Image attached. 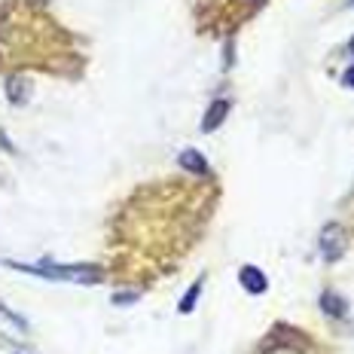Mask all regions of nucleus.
Returning a JSON list of instances; mask_svg holds the SVG:
<instances>
[{
    "mask_svg": "<svg viewBox=\"0 0 354 354\" xmlns=\"http://www.w3.org/2000/svg\"><path fill=\"white\" fill-rule=\"evenodd\" d=\"M10 269L16 272H28V275H37V278H49V281H98V266H58V263H37V266H28V263H6Z\"/></svg>",
    "mask_w": 354,
    "mask_h": 354,
    "instance_id": "1",
    "label": "nucleus"
},
{
    "mask_svg": "<svg viewBox=\"0 0 354 354\" xmlns=\"http://www.w3.org/2000/svg\"><path fill=\"white\" fill-rule=\"evenodd\" d=\"M318 248H321L324 263H336V260H342L345 250H348V239H345V230H342L339 223H327V226L321 230Z\"/></svg>",
    "mask_w": 354,
    "mask_h": 354,
    "instance_id": "2",
    "label": "nucleus"
},
{
    "mask_svg": "<svg viewBox=\"0 0 354 354\" xmlns=\"http://www.w3.org/2000/svg\"><path fill=\"white\" fill-rule=\"evenodd\" d=\"M202 287H205V278H196L193 284H189V290L183 293V299H180V306H177V312L180 315H189L193 308L198 306V297H202Z\"/></svg>",
    "mask_w": 354,
    "mask_h": 354,
    "instance_id": "8",
    "label": "nucleus"
},
{
    "mask_svg": "<svg viewBox=\"0 0 354 354\" xmlns=\"http://www.w3.org/2000/svg\"><path fill=\"white\" fill-rule=\"evenodd\" d=\"M239 281H241V287H245L250 297H263L266 287H269V281H266V275H263L260 269H257V266H241Z\"/></svg>",
    "mask_w": 354,
    "mask_h": 354,
    "instance_id": "4",
    "label": "nucleus"
},
{
    "mask_svg": "<svg viewBox=\"0 0 354 354\" xmlns=\"http://www.w3.org/2000/svg\"><path fill=\"white\" fill-rule=\"evenodd\" d=\"M321 312L330 315V318H345V312H348V302L339 297V293H333V290H324L321 293Z\"/></svg>",
    "mask_w": 354,
    "mask_h": 354,
    "instance_id": "5",
    "label": "nucleus"
},
{
    "mask_svg": "<svg viewBox=\"0 0 354 354\" xmlns=\"http://www.w3.org/2000/svg\"><path fill=\"white\" fill-rule=\"evenodd\" d=\"M345 83H348V86L354 88V64H351V68H348V71H345Z\"/></svg>",
    "mask_w": 354,
    "mask_h": 354,
    "instance_id": "12",
    "label": "nucleus"
},
{
    "mask_svg": "<svg viewBox=\"0 0 354 354\" xmlns=\"http://www.w3.org/2000/svg\"><path fill=\"white\" fill-rule=\"evenodd\" d=\"M177 162H180V168L183 171H189V174H205L208 171V162H205V156L198 150H183Z\"/></svg>",
    "mask_w": 354,
    "mask_h": 354,
    "instance_id": "6",
    "label": "nucleus"
},
{
    "mask_svg": "<svg viewBox=\"0 0 354 354\" xmlns=\"http://www.w3.org/2000/svg\"><path fill=\"white\" fill-rule=\"evenodd\" d=\"M138 297H141V293H138V290L116 293V297H113V306H131V302H138Z\"/></svg>",
    "mask_w": 354,
    "mask_h": 354,
    "instance_id": "11",
    "label": "nucleus"
},
{
    "mask_svg": "<svg viewBox=\"0 0 354 354\" xmlns=\"http://www.w3.org/2000/svg\"><path fill=\"white\" fill-rule=\"evenodd\" d=\"M272 339H275V342H266V345H263V354H302L297 345H284L275 333H272Z\"/></svg>",
    "mask_w": 354,
    "mask_h": 354,
    "instance_id": "9",
    "label": "nucleus"
},
{
    "mask_svg": "<svg viewBox=\"0 0 354 354\" xmlns=\"http://www.w3.org/2000/svg\"><path fill=\"white\" fill-rule=\"evenodd\" d=\"M6 98H10V104L21 107L28 101V80L21 77H10L6 80Z\"/></svg>",
    "mask_w": 354,
    "mask_h": 354,
    "instance_id": "7",
    "label": "nucleus"
},
{
    "mask_svg": "<svg viewBox=\"0 0 354 354\" xmlns=\"http://www.w3.org/2000/svg\"><path fill=\"white\" fill-rule=\"evenodd\" d=\"M351 53H354V43H351Z\"/></svg>",
    "mask_w": 354,
    "mask_h": 354,
    "instance_id": "13",
    "label": "nucleus"
},
{
    "mask_svg": "<svg viewBox=\"0 0 354 354\" xmlns=\"http://www.w3.org/2000/svg\"><path fill=\"white\" fill-rule=\"evenodd\" d=\"M351 3H354V0H351Z\"/></svg>",
    "mask_w": 354,
    "mask_h": 354,
    "instance_id": "14",
    "label": "nucleus"
},
{
    "mask_svg": "<svg viewBox=\"0 0 354 354\" xmlns=\"http://www.w3.org/2000/svg\"><path fill=\"white\" fill-rule=\"evenodd\" d=\"M226 116H230V101H226V98L211 101V107L205 110V116H202V131H205V135H211V131H217L220 125L226 122Z\"/></svg>",
    "mask_w": 354,
    "mask_h": 354,
    "instance_id": "3",
    "label": "nucleus"
},
{
    "mask_svg": "<svg viewBox=\"0 0 354 354\" xmlns=\"http://www.w3.org/2000/svg\"><path fill=\"white\" fill-rule=\"evenodd\" d=\"M0 315H3V318H6V321H12V324H16V327H19V330H28V321H25V318H21V315H16V312H10V308H6V306H0Z\"/></svg>",
    "mask_w": 354,
    "mask_h": 354,
    "instance_id": "10",
    "label": "nucleus"
}]
</instances>
